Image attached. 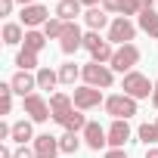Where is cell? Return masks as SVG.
I'll return each mask as SVG.
<instances>
[{"label":"cell","mask_w":158,"mask_h":158,"mask_svg":"<svg viewBox=\"0 0 158 158\" xmlns=\"http://www.w3.org/2000/svg\"><path fill=\"white\" fill-rule=\"evenodd\" d=\"M155 124H158V121H155Z\"/></svg>","instance_id":"41"},{"label":"cell","mask_w":158,"mask_h":158,"mask_svg":"<svg viewBox=\"0 0 158 158\" xmlns=\"http://www.w3.org/2000/svg\"><path fill=\"white\" fill-rule=\"evenodd\" d=\"M62 149H59V136H50V133H40L34 136V158H56Z\"/></svg>","instance_id":"13"},{"label":"cell","mask_w":158,"mask_h":158,"mask_svg":"<svg viewBox=\"0 0 158 158\" xmlns=\"http://www.w3.org/2000/svg\"><path fill=\"white\" fill-rule=\"evenodd\" d=\"M136 19H139V22H136L139 31H146L149 37H158V13H155V10H146V13H139Z\"/></svg>","instance_id":"21"},{"label":"cell","mask_w":158,"mask_h":158,"mask_svg":"<svg viewBox=\"0 0 158 158\" xmlns=\"http://www.w3.org/2000/svg\"><path fill=\"white\" fill-rule=\"evenodd\" d=\"M34 74H37V90H53V87L59 84V71H53L50 65H44V68H37Z\"/></svg>","instance_id":"22"},{"label":"cell","mask_w":158,"mask_h":158,"mask_svg":"<svg viewBox=\"0 0 158 158\" xmlns=\"http://www.w3.org/2000/svg\"><path fill=\"white\" fill-rule=\"evenodd\" d=\"M81 0H59L56 3V19H62V22H74L77 16H81Z\"/></svg>","instance_id":"17"},{"label":"cell","mask_w":158,"mask_h":158,"mask_svg":"<svg viewBox=\"0 0 158 158\" xmlns=\"http://www.w3.org/2000/svg\"><path fill=\"white\" fill-rule=\"evenodd\" d=\"M127 139H130V124L127 121H112V127H109V146L112 149H124Z\"/></svg>","instance_id":"16"},{"label":"cell","mask_w":158,"mask_h":158,"mask_svg":"<svg viewBox=\"0 0 158 158\" xmlns=\"http://www.w3.org/2000/svg\"><path fill=\"white\" fill-rule=\"evenodd\" d=\"M10 84H13V90L25 99V96H31V93L37 90V74H31V71H16V74L10 77Z\"/></svg>","instance_id":"14"},{"label":"cell","mask_w":158,"mask_h":158,"mask_svg":"<svg viewBox=\"0 0 158 158\" xmlns=\"http://www.w3.org/2000/svg\"><path fill=\"white\" fill-rule=\"evenodd\" d=\"M146 158H158V146H149L146 149Z\"/></svg>","instance_id":"36"},{"label":"cell","mask_w":158,"mask_h":158,"mask_svg":"<svg viewBox=\"0 0 158 158\" xmlns=\"http://www.w3.org/2000/svg\"><path fill=\"white\" fill-rule=\"evenodd\" d=\"M152 106H155V112H158V81H155V90H152Z\"/></svg>","instance_id":"37"},{"label":"cell","mask_w":158,"mask_h":158,"mask_svg":"<svg viewBox=\"0 0 158 158\" xmlns=\"http://www.w3.org/2000/svg\"><path fill=\"white\" fill-rule=\"evenodd\" d=\"M77 77H81V68H77L74 62H65V65L59 68V84H74Z\"/></svg>","instance_id":"30"},{"label":"cell","mask_w":158,"mask_h":158,"mask_svg":"<svg viewBox=\"0 0 158 158\" xmlns=\"http://www.w3.org/2000/svg\"><path fill=\"white\" fill-rule=\"evenodd\" d=\"M16 3H22V6H31V3H37V0H16Z\"/></svg>","instance_id":"39"},{"label":"cell","mask_w":158,"mask_h":158,"mask_svg":"<svg viewBox=\"0 0 158 158\" xmlns=\"http://www.w3.org/2000/svg\"><path fill=\"white\" fill-rule=\"evenodd\" d=\"M81 139H84V136H77V133L65 130V133L59 136V149H62L65 155H71V152H77V149H81Z\"/></svg>","instance_id":"26"},{"label":"cell","mask_w":158,"mask_h":158,"mask_svg":"<svg viewBox=\"0 0 158 158\" xmlns=\"http://www.w3.org/2000/svg\"><path fill=\"white\" fill-rule=\"evenodd\" d=\"M16 155V149H10V146H0V158H13Z\"/></svg>","instance_id":"35"},{"label":"cell","mask_w":158,"mask_h":158,"mask_svg":"<svg viewBox=\"0 0 158 158\" xmlns=\"http://www.w3.org/2000/svg\"><path fill=\"white\" fill-rule=\"evenodd\" d=\"M44 47H47V34H44V31H37V28L25 31V44H22V50H28V53H40Z\"/></svg>","instance_id":"20"},{"label":"cell","mask_w":158,"mask_h":158,"mask_svg":"<svg viewBox=\"0 0 158 158\" xmlns=\"http://www.w3.org/2000/svg\"><path fill=\"white\" fill-rule=\"evenodd\" d=\"M13 143H16V146L34 143V121H31V118H22V121L13 124Z\"/></svg>","instance_id":"15"},{"label":"cell","mask_w":158,"mask_h":158,"mask_svg":"<svg viewBox=\"0 0 158 158\" xmlns=\"http://www.w3.org/2000/svg\"><path fill=\"white\" fill-rule=\"evenodd\" d=\"M84 25H87L90 31H102V28H106V25H112V22H109V13H106V10L93 6V10H87V13H84Z\"/></svg>","instance_id":"18"},{"label":"cell","mask_w":158,"mask_h":158,"mask_svg":"<svg viewBox=\"0 0 158 158\" xmlns=\"http://www.w3.org/2000/svg\"><path fill=\"white\" fill-rule=\"evenodd\" d=\"M16 65H19V71H34V68H37V53L19 50V53H16Z\"/></svg>","instance_id":"29"},{"label":"cell","mask_w":158,"mask_h":158,"mask_svg":"<svg viewBox=\"0 0 158 158\" xmlns=\"http://www.w3.org/2000/svg\"><path fill=\"white\" fill-rule=\"evenodd\" d=\"M3 44H6V47L25 44V28H22L19 22H6V25H3Z\"/></svg>","instance_id":"19"},{"label":"cell","mask_w":158,"mask_h":158,"mask_svg":"<svg viewBox=\"0 0 158 158\" xmlns=\"http://www.w3.org/2000/svg\"><path fill=\"white\" fill-rule=\"evenodd\" d=\"M146 10H155V0H124V19L139 16Z\"/></svg>","instance_id":"23"},{"label":"cell","mask_w":158,"mask_h":158,"mask_svg":"<svg viewBox=\"0 0 158 158\" xmlns=\"http://www.w3.org/2000/svg\"><path fill=\"white\" fill-rule=\"evenodd\" d=\"M155 3H158V0H155Z\"/></svg>","instance_id":"40"},{"label":"cell","mask_w":158,"mask_h":158,"mask_svg":"<svg viewBox=\"0 0 158 158\" xmlns=\"http://www.w3.org/2000/svg\"><path fill=\"white\" fill-rule=\"evenodd\" d=\"M13 84L10 81H3V84H0V115H10L13 112Z\"/></svg>","instance_id":"27"},{"label":"cell","mask_w":158,"mask_h":158,"mask_svg":"<svg viewBox=\"0 0 158 158\" xmlns=\"http://www.w3.org/2000/svg\"><path fill=\"white\" fill-rule=\"evenodd\" d=\"M106 115H112V121H130L136 115V99L127 96V93H115V96H106Z\"/></svg>","instance_id":"2"},{"label":"cell","mask_w":158,"mask_h":158,"mask_svg":"<svg viewBox=\"0 0 158 158\" xmlns=\"http://www.w3.org/2000/svg\"><path fill=\"white\" fill-rule=\"evenodd\" d=\"M71 99H74V109H81V112H90V109H99V102H106L102 99V90H96V87H74V93H71Z\"/></svg>","instance_id":"8"},{"label":"cell","mask_w":158,"mask_h":158,"mask_svg":"<svg viewBox=\"0 0 158 158\" xmlns=\"http://www.w3.org/2000/svg\"><path fill=\"white\" fill-rule=\"evenodd\" d=\"M133 37H136V25L130 19H124V16H115L112 25H109V44L124 47V44H133Z\"/></svg>","instance_id":"6"},{"label":"cell","mask_w":158,"mask_h":158,"mask_svg":"<svg viewBox=\"0 0 158 158\" xmlns=\"http://www.w3.org/2000/svg\"><path fill=\"white\" fill-rule=\"evenodd\" d=\"M136 62H139V47L136 44H124V47H115V56H112L109 68L121 71V74H130V71H136Z\"/></svg>","instance_id":"4"},{"label":"cell","mask_w":158,"mask_h":158,"mask_svg":"<svg viewBox=\"0 0 158 158\" xmlns=\"http://www.w3.org/2000/svg\"><path fill=\"white\" fill-rule=\"evenodd\" d=\"M102 158H127V152H124V149H109Z\"/></svg>","instance_id":"34"},{"label":"cell","mask_w":158,"mask_h":158,"mask_svg":"<svg viewBox=\"0 0 158 158\" xmlns=\"http://www.w3.org/2000/svg\"><path fill=\"white\" fill-rule=\"evenodd\" d=\"M102 10L109 16H124V0H102Z\"/></svg>","instance_id":"31"},{"label":"cell","mask_w":158,"mask_h":158,"mask_svg":"<svg viewBox=\"0 0 158 158\" xmlns=\"http://www.w3.org/2000/svg\"><path fill=\"white\" fill-rule=\"evenodd\" d=\"M13 6L16 0H0V16H13Z\"/></svg>","instance_id":"32"},{"label":"cell","mask_w":158,"mask_h":158,"mask_svg":"<svg viewBox=\"0 0 158 158\" xmlns=\"http://www.w3.org/2000/svg\"><path fill=\"white\" fill-rule=\"evenodd\" d=\"M121 90H124L127 96H133V99H152V90H155V84L149 81L146 74H139V71H130V74H124Z\"/></svg>","instance_id":"5"},{"label":"cell","mask_w":158,"mask_h":158,"mask_svg":"<svg viewBox=\"0 0 158 158\" xmlns=\"http://www.w3.org/2000/svg\"><path fill=\"white\" fill-rule=\"evenodd\" d=\"M59 47H62L65 56H71V53H77V50L84 47V31H81V25H77V22H65V34H62Z\"/></svg>","instance_id":"10"},{"label":"cell","mask_w":158,"mask_h":158,"mask_svg":"<svg viewBox=\"0 0 158 158\" xmlns=\"http://www.w3.org/2000/svg\"><path fill=\"white\" fill-rule=\"evenodd\" d=\"M136 136H139V143H146V149L149 146H158V124H139L136 127Z\"/></svg>","instance_id":"25"},{"label":"cell","mask_w":158,"mask_h":158,"mask_svg":"<svg viewBox=\"0 0 158 158\" xmlns=\"http://www.w3.org/2000/svg\"><path fill=\"white\" fill-rule=\"evenodd\" d=\"M44 34H47V40H62V34H65V22L53 16V19L44 25Z\"/></svg>","instance_id":"28"},{"label":"cell","mask_w":158,"mask_h":158,"mask_svg":"<svg viewBox=\"0 0 158 158\" xmlns=\"http://www.w3.org/2000/svg\"><path fill=\"white\" fill-rule=\"evenodd\" d=\"M81 3H84L87 10H93V6H99V3H102V0H81Z\"/></svg>","instance_id":"38"},{"label":"cell","mask_w":158,"mask_h":158,"mask_svg":"<svg viewBox=\"0 0 158 158\" xmlns=\"http://www.w3.org/2000/svg\"><path fill=\"white\" fill-rule=\"evenodd\" d=\"M81 77H84L87 87H96V90H109L115 84V71L102 62H93V59L87 65H81Z\"/></svg>","instance_id":"1"},{"label":"cell","mask_w":158,"mask_h":158,"mask_svg":"<svg viewBox=\"0 0 158 158\" xmlns=\"http://www.w3.org/2000/svg\"><path fill=\"white\" fill-rule=\"evenodd\" d=\"M84 143L93 149V152H102L106 146H109V130L99 124V121H87V127H84Z\"/></svg>","instance_id":"9"},{"label":"cell","mask_w":158,"mask_h":158,"mask_svg":"<svg viewBox=\"0 0 158 158\" xmlns=\"http://www.w3.org/2000/svg\"><path fill=\"white\" fill-rule=\"evenodd\" d=\"M50 112H53V121L62 124V121L74 112V99H71L68 93H53V96H50Z\"/></svg>","instance_id":"12"},{"label":"cell","mask_w":158,"mask_h":158,"mask_svg":"<svg viewBox=\"0 0 158 158\" xmlns=\"http://www.w3.org/2000/svg\"><path fill=\"white\" fill-rule=\"evenodd\" d=\"M84 50L90 53L93 62H102V65H109L112 56H115V47L109 44V37H99V31H87L84 34Z\"/></svg>","instance_id":"3"},{"label":"cell","mask_w":158,"mask_h":158,"mask_svg":"<svg viewBox=\"0 0 158 158\" xmlns=\"http://www.w3.org/2000/svg\"><path fill=\"white\" fill-rule=\"evenodd\" d=\"M53 16H50V10L47 6H40V3H31V6H22V25L31 31V28H37V25H47Z\"/></svg>","instance_id":"11"},{"label":"cell","mask_w":158,"mask_h":158,"mask_svg":"<svg viewBox=\"0 0 158 158\" xmlns=\"http://www.w3.org/2000/svg\"><path fill=\"white\" fill-rule=\"evenodd\" d=\"M62 127L65 130H71V133H84V127H87V118H84V112L81 109H74L65 121H62Z\"/></svg>","instance_id":"24"},{"label":"cell","mask_w":158,"mask_h":158,"mask_svg":"<svg viewBox=\"0 0 158 158\" xmlns=\"http://www.w3.org/2000/svg\"><path fill=\"white\" fill-rule=\"evenodd\" d=\"M22 112L34 121V124H44V121H50L53 118V112H50V102L40 96V93H31V96H25L22 99Z\"/></svg>","instance_id":"7"},{"label":"cell","mask_w":158,"mask_h":158,"mask_svg":"<svg viewBox=\"0 0 158 158\" xmlns=\"http://www.w3.org/2000/svg\"><path fill=\"white\" fill-rule=\"evenodd\" d=\"M13 158H34V149H28V146H19Z\"/></svg>","instance_id":"33"}]
</instances>
